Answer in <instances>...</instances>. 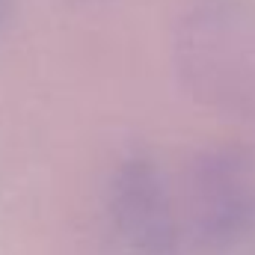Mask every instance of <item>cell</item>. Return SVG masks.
I'll list each match as a JSON object with an SVG mask.
<instances>
[{"instance_id": "3", "label": "cell", "mask_w": 255, "mask_h": 255, "mask_svg": "<svg viewBox=\"0 0 255 255\" xmlns=\"http://www.w3.org/2000/svg\"><path fill=\"white\" fill-rule=\"evenodd\" d=\"M113 217L136 255L175 253V217L154 169L145 160L122 166L113 184Z\"/></svg>"}, {"instance_id": "4", "label": "cell", "mask_w": 255, "mask_h": 255, "mask_svg": "<svg viewBox=\"0 0 255 255\" xmlns=\"http://www.w3.org/2000/svg\"><path fill=\"white\" fill-rule=\"evenodd\" d=\"M9 12H12V0H0V27L6 24V18H9Z\"/></svg>"}, {"instance_id": "1", "label": "cell", "mask_w": 255, "mask_h": 255, "mask_svg": "<svg viewBox=\"0 0 255 255\" xmlns=\"http://www.w3.org/2000/svg\"><path fill=\"white\" fill-rule=\"evenodd\" d=\"M181 57L193 86L220 104L255 98V21L235 3H205L193 12Z\"/></svg>"}, {"instance_id": "2", "label": "cell", "mask_w": 255, "mask_h": 255, "mask_svg": "<svg viewBox=\"0 0 255 255\" xmlns=\"http://www.w3.org/2000/svg\"><path fill=\"white\" fill-rule=\"evenodd\" d=\"M196 235L211 247L238 241L255 211L253 187L244 163L229 151H211L196 160L190 181Z\"/></svg>"}]
</instances>
